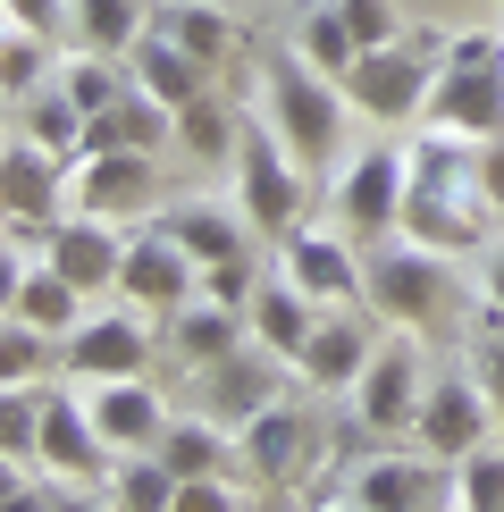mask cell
I'll list each match as a JSON object with an SVG mask.
<instances>
[{
	"label": "cell",
	"mask_w": 504,
	"mask_h": 512,
	"mask_svg": "<svg viewBox=\"0 0 504 512\" xmlns=\"http://www.w3.org/2000/svg\"><path fill=\"white\" fill-rule=\"evenodd\" d=\"M496 202L479 185V143L462 135H420L412 143V194H404V236L412 244H437V252H471L488 236Z\"/></svg>",
	"instance_id": "1"
},
{
	"label": "cell",
	"mask_w": 504,
	"mask_h": 512,
	"mask_svg": "<svg viewBox=\"0 0 504 512\" xmlns=\"http://www.w3.org/2000/svg\"><path fill=\"white\" fill-rule=\"evenodd\" d=\"M261 118L278 126V143L320 177V168L345 160V126L362 110H353L345 84H336L328 68H311L303 51H269V68H261Z\"/></svg>",
	"instance_id": "2"
},
{
	"label": "cell",
	"mask_w": 504,
	"mask_h": 512,
	"mask_svg": "<svg viewBox=\"0 0 504 512\" xmlns=\"http://www.w3.org/2000/svg\"><path fill=\"white\" fill-rule=\"evenodd\" d=\"M437 68H446V34H395V42H378V51H362V59L345 68V101H353L370 126L429 118Z\"/></svg>",
	"instance_id": "3"
},
{
	"label": "cell",
	"mask_w": 504,
	"mask_h": 512,
	"mask_svg": "<svg viewBox=\"0 0 504 512\" xmlns=\"http://www.w3.org/2000/svg\"><path fill=\"white\" fill-rule=\"evenodd\" d=\"M446 261H454V252L412 244V236L362 244V294H370V311H387L395 328H429V319L454 303V269Z\"/></svg>",
	"instance_id": "4"
},
{
	"label": "cell",
	"mask_w": 504,
	"mask_h": 512,
	"mask_svg": "<svg viewBox=\"0 0 504 512\" xmlns=\"http://www.w3.org/2000/svg\"><path fill=\"white\" fill-rule=\"evenodd\" d=\"M303 194H311V168L278 143V126L252 110L244 135H236V202H244L252 236H286V227H303Z\"/></svg>",
	"instance_id": "5"
},
{
	"label": "cell",
	"mask_w": 504,
	"mask_h": 512,
	"mask_svg": "<svg viewBox=\"0 0 504 512\" xmlns=\"http://www.w3.org/2000/svg\"><path fill=\"white\" fill-rule=\"evenodd\" d=\"M404 194H412V152L370 143V152H353L345 177H336V227H345L353 244L404 236Z\"/></svg>",
	"instance_id": "6"
},
{
	"label": "cell",
	"mask_w": 504,
	"mask_h": 512,
	"mask_svg": "<svg viewBox=\"0 0 504 512\" xmlns=\"http://www.w3.org/2000/svg\"><path fill=\"white\" fill-rule=\"evenodd\" d=\"M118 294H126L135 311H168V319H177L185 303H202V261H194V252H185V244L152 219V227H135V236H126Z\"/></svg>",
	"instance_id": "7"
},
{
	"label": "cell",
	"mask_w": 504,
	"mask_h": 512,
	"mask_svg": "<svg viewBox=\"0 0 504 512\" xmlns=\"http://www.w3.org/2000/svg\"><path fill=\"white\" fill-rule=\"evenodd\" d=\"M353 504L362 512H462V487L446 454H370L353 471Z\"/></svg>",
	"instance_id": "8"
},
{
	"label": "cell",
	"mask_w": 504,
	"mask_h": 512,
	"mask_svg": "<svg viewBox=\"0 0 504 512\" xmlns=\"http://www.w3.org/2000/svg\"><path fill=\"white\" fill-rule=\"evenodd\" d=\"M488 429H496V403H488V387H479V370H437L429 395H420L412 437L429 445V454L462 462V454H479V445H488Z\"/></svg>",
	"instance_id": "9"
},
{
	"label": "cell",
	"mask_w": 504,
	"mask_h": 512,
	"mask_svg": "<svg viewBox=\"0 0 504 512\" xmlns=\"http://www.w3.org/2000/svg\"><path fill=\"white\" fill-rule=\"evenodd\" d=\"M286 370H294L286 353H269L261 336H244L236 353H219V361H210V370H194V378H202V403H210V420L244 429L252 412H269V403L286 395Z\"/></svg>",
	"instance_id": "10"
},
{
	"label": "cell",
	"mask_w": 504,
	"mask_h": 512,
	"mask_svg": "<svg viewBox=\"0 0 504 512\" xmlns=\"http://www.w3.org/2000/svg\"><path fill=\"white\" fill-rule=\"evenodd\" d=\"M420 395H429V370H420L412 328L387 336V345L370 353V370L353 378V412H362V429H378V437L412 429V420H420Z\"/></svg>",
	"instance_id": "11"
},
{
	"label": "cell",
	"mask_w": 504,
	"mask_h": 512,
	"mask_svg": "<svg viewBox=\"0 0 504 512\" xmlns=\"http://www.w3.org/2000/svg\"><path fill=\"white\" fill-rule=\"evenodd\" d=\"M59 361H68V378H84V387H101V378H143L152 370V328H143V311H93L68 345H59Z\"/></svg>",
	"instance_id": "12"
},
{
	"label": "cell",
	"mask_w": 504,
	"mask_h": 512,
	"mask_svg": "<svg viewBox=\"0 0 504 512\" xmlns=\"http://www.w3.org/2000/svg\"><path fill=\"white\" fill-rule=\"evenodd\" d=\"M278 269H286L320 311L362 303V252H353V236H328V227H286V236H278Z\"/></svg>",
	"instance_id": "13"
},
{
	"label": "cell",
	"mask_w": 504,
	"mask_h": 512,
	"mask_svg": "<svg viewBox=\"0 0 504 512\" xmlns=\"http://www.w3.org/2000/svg\"><path fill=\"white\" fill-rule=\"evenodd\" d=\"M42 471H59V479H101L110 471V437H101V420H93V403L68 395V387H42Z\"/></svg>",
	"instance_id": "14"
},
{
	"label": "cell",
	"mask_w": 504,
	"mask_h": 512,
	"mask_svg": "<svg viewBox=\"0 0 504 512\" xmlns=\"http://www.w3.org/2000/svg\"><path fill=\"white\" fill-rule=\"evenodd\" d=\"M68 210H84V219L152 210V152H76L68 160Z\"/></svg>",
	"instance_id": "15"
},
{
	"label": "cell",
	"mask_w": 504,
	"mask_h": 512,
	"mask_svg": "<svg viewBox=\"0 0 504 512\" xmlns=\"http://www.w3.org/2000/svg\"><path fill=\"white\" fill-rule=\"evenodd\" d=\"M42 261L68 277V286H84V294H118L126 236H118V219H84V210H68V219L51 227V244H42Z\"/></svg>",
	"instance_id": "16"
},
{
	"label": "cell",
	"mask_w": 504,
	"mask_h": 512,
	"mask_svg": "<svg viewBox=\"0 0 504 512\" xmlns=\"http://www.w3.org/2000/svg\"><path fill=\"white\" fill-rule=\"evenodd\" d=\"M429 126L437 135H462V143H488L504 135V68H437V93H429Z\"/></svg>",
	"instance_id": "17"
},
{
	"label": "cell",
	"mask_w": 504,
	"mask_h": 512,
	"mask_svg": "<svg viewBox=\"0 0 504 512\" xmlns=\"http://www.w3.org/2000/svg\"><path fill=\"white\" fill-rule=\"evenodd\" d=\"M0 202H9V219L59 227V210H68V160L42 152L34 135H9V152H0Z\"/></svg>",
	"instance_id": "18"
},
{
	"label": "cell",
	"mask_w": 504,
	"mask_h": 512,
	"mask_svg": "<svg viewBox=\"0 0 504 512\" xmlns=\"http://www.w3.org/2000/svg\"><path fill=\"white\" fill-rule=\"evenodd\" d=\"M236 445H244V471L252 479H294L311 462V445H320V429H311V412L294 395H278L269 412H252L236 429Z\"/></svg>",
	"instance_id": "19"
},
{
	"label": "cell",
	"mask_w": 504,
	"mask_h": 512,
	"mask_svg": "<svg viewBox=\"0 0 504 512\" xmlns=\"http://www.w3.org/2000/svg\"><path fill=\"white\" fill-rule=\"evenodd\" d=\"M84 403H93L110 454H152V445L168 437V412H160L152 378H101V387H84Z\"/></svg>",
	"instance_id": "20"
},
{
	"label": "cell",
	"mask_w": 504,
	"mask_h": 512,
	"mask_svg": "<svg viewBox=\"0 0 504 512\" xmlns=\"http://www.w3.org/2000/svg\"><path fill=\"white\" fill-rule=\"evenodd\" d=\"M0 294H9V319H26V328H42V336H59V345H68V336L84 328V319H93V311H84V303H93V294H84V286H68V277H59L51 261H26V269H17L9 277V286H0Z\"/></svg>",
	"instance_id": "21"
},
{
	"label": "cell",
	"mask_w": 504,
	"mask_h": 512,
	"mask_svg": "<svg viewBox=\"0 0 504 512\" xmlns=\"http://www.w3.org/2000/svg\"><path fill=\"white\" fill-rule=\"evenodd\" d=\"M126 76H135L152 101H168V110H185V101H202V93H210V68L185 51L177 34H160V26H143V42L126 51Z\"/></svg>",
	"instance_id": "22"
},
{
	"label": "cell",
	"mask_w": 504,
	"mask_h": 512,
	"mask_svg": "<svg viewBox=\"0 0 504 512\" xmlns=\"http://www.w3.org/2000/svg\"><path fill=\"white\" fill-rule=\"evenodd\" d=\"M370 328L353 311H320V328H311V345H303V361H294V378L303 387H353V378L370 370Z\"/></svg>",
	"instance_id": "23"
},
{
	"label": "cell",
	"mask_w": 504,
	"mask_h": 512,
	"mask_svg": "<svg viewBox=\"0 0 504 512\" xmlns=\"http://www.w3.org/2000/svg\"><path fill=\"white\" fill-rule=\"evenodd\" d=\"M311 328H320V303H311L303 286L278 269V277H261V294H252V336H261L269 353H286V361H303L311 345Z\"/></svg>",
	"instance_id": "24"
},
{
	"label": "cell",
	"mask_w": 504,
	"mask_h": 512,
	"mask_svg": "<svg viewBox=\"0 0 504 512\" xmlns=\"http://www.w3.org/2000/svg\"><path fill=\"white\" fill-rule=\"evenodd\" d=\"M152 454H160L177 479H236L244 445L227 437V420H168V437L152 445Z\"/></svg>",
	"instance_id": "25"
},
{
	"label": "cell",
	"mask_w": 504,
	"mask_h": 512,
	"mask_svg": "<svg viewBox=\"0 0 504 512\" xmlns=\"http://www.w3.org/2000/svg\"><path fill=\"white\" fill-rule=\"evenodd\" d=\"M168 126H177V110H168V101H152L143 84H126V101H118V110H101V118H93L84 152H160V143H168Z\"/></svg>",
	"instance_id": "26"
},
{
	"label": "cell",
	"mask_w": 504,
	"mask_h": 512,
	"mask_svg": "<svg viewBox=\"0 0 504 512\" xmlns=\"http://www.w3.org/2000/svg\"><path fill=\"white\" fill-rule=\"evenodd\" d=\"M152 26H160V34H177L185 51L202 59V68H227V59L244 51V26H236L227 9H210V0H160Z\"/></svg>",
	"instance_id": "27"
},
{
	"label": "cell",
	"mask_w": 504,
	"mask_h": 512,
	"mask_svg": "<svg viewBox=\"0 0 504 512\" xmlns=\"http://www.w3.org/2000/svg\"><path fill=\"white\" fill-rule=\"evenodd\" d=\"M17 135H34L42 152L76 160V152H84V135H93V118H84V110H76V93L51 76L42 93H26V101H17Z\"/></svg>",
	"instance_id": "28"
},
{
	"label": "cell",
	"mask_w": 504,
	"mask_h": 512,
	"mask_svg": "<svg viewBox=\"0 0 504 512\" xmlns=\"http://www.w3.org/2000/svg\"><path fill=\"white\" fill-rule=\"evenodd\" d=\"M143 26H152V9H143V0H68V42H76V51L126 59V51L143 42Z\"/></svg>",
	"instance_id": "29"
},
{
	"label": "cell",
	"mask_w": 504,
	"mask_h": 512,
	"mask_svg": "<svg viewBox=\"0 0 504 512\" xmlns=\"http://www.w3.org/2000/svg\"><path fill=\"white\" fill-rule=\"evenodd\" d=\"M252 336V311H227V303H185L177 319H168V345H177L194 370H210L219 353H236Z\"/></svg>",
	"instance_id": "30"
},
{
	"label": "cell",
	"mask_w": 504,
	"mask_h": 512,
	"mask_svg": "<svg viewBox=\"0 0 504 512\" xmlns=\"http://www.w3.org/2000/svg\"><path fill=\"white\" fill-rule=\"evenodd\" d=\"M160 227H168L185 252H194L202 269H210V261H236V252H252V244H244V227H236V210H219V202H177Z\"/></svg>",
	"instance_id": "31"
},
{
	"label": "cell",
	"mask_w": 504,
	"mask_h": 512,
	"mask_svg": "<svg viewBox=\"0 0 504 512\" xmlns=\"http://www.w3.org/2000/svg\"><path fill=\"white\" fill-rule=\"evenodd\" d=\"M294 51H303L311 68H328L336 84H345V68L362 59V34L345 26V9H336V0H320V9H303V17H294Z\"/></svg>",
	"instance_id": "32"
},
{
	"label": "cell",
	"mask_w": 504,
	"mask_h": 512,
	"mask_svg": "<svg viewBox=\"0 0 504 512\" xmlns=\"http://www.w3.org/2000/svg\"><path fill=\"white\" fill-rule=\"evenodd\" d=\"M110 504H118V512H168V504H177V471H168L160 454H118Z\"/></svg>",
	"instance_id": "33"
},
{
	"label": "cell",
	"mask_w": 504,
	"mask_h": 512,
	"mask_svg": "<svg viewBox=\"0 0 504 512\" xmlns=\"http://www.w3.org/2000/svg\"><path fill=\"white\" fill-rule=\"evenodd\" d=\"M236 135H244V118L227 110L219 93H202V101H185V110H177V143L194 160H236Z\"/></svg>",
	"instance_id": "34"
},
{
	"label": "cell",
	"mask_w": 504,
	"mask_h": 512,
	"mask_svg": "<svg viewBox=\"0 0 504 512\" xmlns=\"http://www.w3.org/2000/svg\"><path fill=\"white\" fill-rule=\"evenodd\" d=\"M59 84L76 93L84 118H101V110H118V101H126V84H135V76H118L110 51H76V59H59Z\"/></svg>",
	"instance_id": "35"
},
{
	"label": "cell",
	"mask_w": 504,
	"mask_h": 512,
	"mask_svg": "<svg viewBox=\"0 0 504 512\" xmlns=\"http://www.w3.org/2000/svg\"><path fill=\"white\" fill-rule=\"evenodd\" d=\"M51 76H59V68H51V42L26 34V26H9V42H0V93H9V110H17L26 93H42Z\"/></svg>",
	"instance_id": "36"
},
{
	"label": "cell",
	"mask_w": 504,
	"mask_h": 512,
	"mask_svg": "<svg viewBox=\"0 0 504 512\" xmlns=\"http://www.w3.org/2000/svg\"><path fill=\"white\" fill-rule=\"evenodd\" d=\"M42 454V387H0V462Z\"/></svg>",
	"instance_id": "37"
},
{
	"label": "cell",
	"mask_w": 504,
	"mask_h": 512,
	"mask_svg": "<svg viewBox=\"0 0 504 512\" xmlns=\"http://www.w3.org/2000/svg\"><path fill=\"white\" fill-rule=\"evenodd\" d=\"M51 345H59V336L26 328V319H0V387H34L42 361H51Z\"/></svg>",
	"instance_id": "38"
},
{
	"label": "cell",
	"mask_w": 504,
	"mask_h": 512,
	"mask_svg": "<svg viewBox=\"0 0 504 512\" xmlns=\"http://www.w3.org/2000/svg\"><path fill=\"white\" fill-rule=\"evenodd\" d=\"M454 487H462V512H504V445L462 454L454 462Z\"/></svg>",
	"instance_id": "39"
},
{
	"label": "cell",
	"mask_w": 504,
	"mask_h": 512,
	"mask_svg": "<svg viewBox=\"0 0 504 512\" xmlns=\"http://www.w3.org/2000/svg\"><path fill=\"white\" fill-rule=\"evenodd\" d=\"M252 294H261V269H252V252H236V261H210V269H202V303L252 311Z\"/></svg>",
	"instance_id": "40"
},
{
	"label": "cell",
	"mask_w": 504,
	"mask_h": 512,
	"mask_svg": "<svg viewBox=\"0 0 504 512\" xmlns=\"http://www.w3.org/2000/svg\"><path fill=\"white\" fill-rule=\"evenodd\" d=\"M168 512H244V487L236 479H177V504Z\"/></svg>",
	"instance_id": "41"
},
{
	"label": "cell",
	"mask_w": 504,
	"mask_h": 512,
	"mask_svg": "<svg viewBox=\"0 0 504 512\" xmlns=\"http://www.w3.org/2000/svg\"><path fill=\"white\" fill-rule=\"evenodd\" d=\"M345 9V26L362 34V51H378V42H395V0H336Z\"/></svg>",
	"instance_id": "42"
},
{
	"label": "cell",
	"mask_w": 504,
	"mask_h": 512,
	"mask_svg": "<svg viewBox=\"0 0 504 512\" xmlns=\"http://www.w3.org/2000/svg\"><path fill=\"white\" fill-rule=\"evenodd\" d=\"M0 9H9V26H26V34H42V42L68 34V0H0Z\"/></svg>",
	"instance_id": "43"
},
{
	"label": "cell",
	"mask_w": 504,
	"mask_h": 512,
	"mask_svg": "<svg viewBox=\"0 0 504 512\" xmlns=\"http://www.w3.org/2000/svg\"><path fill=\"white\" fill-rule=\"evenodd\" d=\"M471 370H479V387H488V403H496V420H504V328H488V336H479Z\"/></svg>",
	"instance_id": "44"
},
{
	"label": "cell",
	"mask_w": 504,
	"mask_h": 512,
	"mask_svg": "<svg viewBox=\"0 0 504 512\" xmlns=\"http://www.w3.org/2000/svg\"><path fill=\"white\" fill-rule=\"evenodd\" d=\"M446 59L454 68H504V42L496 34H446Z\"/></svg>",
	"instance_id": "45"
},
{
	"label": "cell",
	"mask_w": 504,
	"mask_h": 512,
	"mask_svg": "<svg viewBox=\"0 0 504 512\" xmlns=\"http://www.w3.org/2000/svg\"><path fill=\"white\" fill-rule=\"evenodd\" d=\"M479 185H488V202L504 210V135H488V143H479Z\"/></svg>",
	"instance_id": "46"
},
{
	"label": "cell",
	"mask_w": 504,
	"mask_h": 512,
	"mask_svg": "<svg viewBox=\"0 0 504 512\" xmlns=\"http://www.w3.org/2000/svg\"><path fill=\"white\" fill-rule=\"evenodd\" d=\"M488 328H504V244L488 252Z\"/></svg>",
	"instance_id": "47"
},
{
	"label": "cell",
	"mask_w": 504,
	"mask_h": 512,
	"mask_svg": "<svg viewBox=\"0 0 504 512\" xmlns=\"http://www.w3.org/2000/svg\"><path fill=\"white\" fill-rule=\"evenodd\" d=\"M51 512H118V504H101V496H84V479H76L68 496H51Z\"/></svg>",
	"instance_id": "48"
},
{
	"label": "cell",
	"mask_w": 504,
	"mask_h": 512,
	"mask_svg": "<svg viewBox=\"0 0 504 512\" xmlns=\"http://www.w3.org/2000/svg\"><path fill=\"white\" fill-rule=\"evenodd\" d=\"M320 512H362V504H353V496H345V504H320Z\"/></svg>",
	"instance_id": "49"
}]
</instances>
